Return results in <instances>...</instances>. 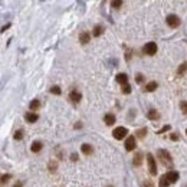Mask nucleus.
<instances>
[{"label":"nucleus","instance_id":"f257e3e1","mask_svg":"<svg viewBox=\"0 0 187 187\" xmlns=\"http://www.w3.org/2000/svg\"><path fill=\"white\" fill-rule=\"evenodd\" d=\"M157 155L160 157V161H161L164 165H170V167H171L173 163H171V157H170V153H168V151H165V150H158Z\"/></svg>","mask_w":187,"mask_h":187},{"label":"nucleus","instance_id":"f03ea898","mask_svg":"<svg viewBox=\"0 0 187 187\" xmlns=\"http://www.w3.org/2000/svg\"><path fill=\"white\" fill-rule=\"evenodd\" d=\"M157 43H154V42H148V43H145L144 45V48H143V52L144 53H147V55H150V56H153L157 53Z\"/></svg>","mask_w":187,"mask_h":187},{"label":"nucleus","instance_id":"7ed1b4c3","mask_svg":"<svg viewBox=\"0 0 187 187\" xmlns=\"http://www.w3.org/2000/svg\"><path fill=\"white\" fill-rule=\"evenodd\" d=\"M127 134H128V130H127L125 127H117V128L112 131V135H114L115 140H122L124 137H127Z\"/></svg>","mask_w":187,"mask_h":187},{"label":"nucleus","instance_id":"20e7f679","mask_svg":"<svg viewBox=\"0 0 187 187\" xmlns=\"http://www.w3.org/2000/svg\"><path fill=\"white\" fill-rule=\"evenodd\" d=\"M147 163H148V168H150V174L151 176H157V164L153 154H147Z\"/></svg>","mask_w":187,"mask_h":187},{"label":"nucleus","instance_id":"39448f33","mask_svg":"<svg viewBox=\"0 0 187 187\" xmlns=\"http://www.w3.org/2000/svg\"><path fill=\"white\" fill-rule=\"evenodd\" d=\"M165 22H167V25H168L170 27H173V29H174V27H178V26H180L181 20H180V17L176 16V14H168Z\"/></svg>","mask_w":187,"mask_h":187},{"label":"nucleus","instance_id":"423d86ee","mask_svg":"<svg viewBox=\"0 0 187 187\" xmlns=\"http://www.w3.org/2000/svg\"><path fill=\"white\" fill-rule=\"evenodd\" d=\"M125 150L127 151H132L134 148H135V137L134 135H130V137H127L125 138Z\"/></svg>","mask_w":187,"mask_h":187},{"label":"nucleus","instance_id":"0eeeda50","mask_svg":"<svg viewBox=\"0 0 187 187\" xmlns=\"http://www.w3.org/2000/svg\"><path fill=\"white\" fill-rule=\"evenodd\" d=\"M69 99H71L74 104H79V102H81V99H82V95H81V92H79V91L72 89V91H71V94H69Z\"/></svg>","mask_w":187,"mask_h":187},{"label":"nucleus","instance_id":"6e6552de","mask_svg":"<svg viewBox=\"0 0 187 187\" xmlns=\"http://www.w3.org/2000/svg\"><path fill=\"white\" fill-rule=\"evenodd\" d=\"M165 176H167V178H168L170 183H176L177 180H178V177H180V174H178L177 171H168Z\"/></svg>","mask_w":187,"mask_h":187},{"label":"nucleus","instance_id":"1a4fd4ad","mask_svg":"<svg viewBox=\"0 0 187 187\" xmlns=\"http://www.w3.org/2000/svg\"><path fill=\"white\" fill-rule=\"evenodd\" d=\"M25 120L27 122H36L39 120V115L38 114H35V112H27L26 115H25Z\"/></svg>","mask_w":187,"mask_h":187},{"label":"nucleus","instance_id":"9d476101","mask_svg":"<svg viewBox=\"0 0 187 187\" xmlns=\"http://www.w3.org/2000/svg\"><path fill=\"white\" fill-rule=\"evenodd\" d=\"M81 150H82V153H84L85 155H91L92 153H94V148H92L91 144H82Z\"/></svg>","mask_w":187,"mask_h":187},{"label":"nucleus","instance_id":"9b49d317","mask_svg":"<svg viewBox=\"0 0 187 187\" xmlns=\"http://www.w3.org/2000/svg\"><path fill=\"white\" fill-rule=\"evenodd\" d=\"M104 122H105L107 125H114V124H115V115H114V114H107V115L104 117Z\"/></svg>","mask_w":187,"mask_h":187},{"label":"nucleus","instance_id":"f8f14e48","mask_svg":"<svg viewBox=\"0 0 187 187\" xmlns=\"http://www.w3.org/2000/svg\"><path fill=\"white\" fill-rule=\"evenodd\" d=\"M147 117H148V120H153V121L160 120V114H158L155 110H150V111H148V112H147Z\"/></svg>","mask_w":187,"mask_h":187},{"label":"nucleus","instance_id":"ddd939ff","mask_svg":"<svg viewBox=\"0 0 187 187\" xmlns=\"http://www.w3.org/2000/svg\"><path fill=\"white\" fill-rule=\"evenodd\" d=\"M89 39H91V35H89L88 32H82L81 35H79V42H81L82 45L88 43Z\"/></svg>","mask_w":187,"mask_h":187},{"label":"nucleus","instance_id":"4468645a","mask_svg":"<svg viewBox=\"0 0 187 187\" xmlns=\"http://www.w3.org/2000/svg\"><path fill=\"white\" fill-rule=\"evenodd\" d=\"M42 143L40 141H33L32 145H30V150H32V153H39L40 150H42Z\"/></svg>","mask_w":187,"mask_h":187},{"label":"nucleus","instance_id":"2eb2a0df","mask_svg":"<svg viewBox=\"0 0 187 187\" xmlns=\"http://www.w3.org/2000/svg\"><path fill=\"white\" fill-rule=\"evenodd\" d=\"M117 82L121 84V87H122V85L128 84V77H127L125 74H118V75H117Z\"/></svg>","mask_w":187,"mask_h":187},{"label":"nucleus","instance_id":"dca6fc26","mask_svg":"<svg viewBox=\"0 0 187 187\" xmlns=\"http://www.w3.org/2000/svg\"><path fill=\"white\" fill-rule=\"evenodd\" d=\"M155 88H157V82H155V81H151V82L145 84V87H144V91H147V92H153Z\"/></svg>","mask_w":187,"mask_h":187},{"label":"nucleus","instance_id":"f3484780","mask_svg":"<svg viewBox=\"0 0 187 187\" xmlns=\"http://www.w3.org/2000/svg\"><path fill=\"white\" fill-rule=\"evenodd\" d=\"M104 33V26H101V25H97L95 27H94V32H92V35L95 36V38H98V36H101Z\"/></svg>","mask_w":187,"mask_h":187},{"label":"nucleus","instance_id":"a211bd4d","mask_svg":"<svg viewBox=\"0 0 187 187\" xmlns=\"http://www.w3.org/2000/svg\"><path fill=\"white\" fill-rule=\"evenodd\" d=\"M168 184H170V181H168V178H167V176H161L160 177V181H158V187H168Z\"/></svg>","mask_w":187,"mask_h":187},{"label":"nucleus","instance_id":"6ab92c4d","mask_svg":"<svg viewBox=\"0 0 187 187\" xmlns=\"http://www.w3.org/2000/svg\"><path fill=\"white\" fill-rule=\"evenodd\" d=\"M141 161H143V154L141 153H137L135 157H134V160H132V164L138 167V165H141Z\"/></svg>","mask_w":187,"mask_h":187},{"label":"nucleus","instance_id":"aec40b11","mask_svg":"<svg viewBox=\"0 0 187 187\" xmlns=\"http://www.w3.org/2000/svg\"><path fill=\"white\" fill-rule=\"evenodd\" d=\"M29 108H30V111H36L40 108V101L39 99H33L32 102H30V105H29Z\"/></svg>","mask_w":187,"mask_h":187},{"label":"nucleus","instance_id":"412c9836","mask_svg":"<svg viewBox=\"0 0 187 187\" xmlns=\"http://www.w3.org/2000/svg\"><path fill=\"white\" fill-rule=\"evenodd\" d=\"M135 134H137V135H135L137 138H144V137H145V134H147V128H141V130H138Z\"/></svg>","mask_w":187,"mask_h":187},{"label":"nucleus","instance_id":"4be33fe9","mask_svg":"<svg viewBox=\"0 0 187 187\" xmlns=\"http://www.w3.org/2000/svg\"><path fill=\"white\" fill-rule=\"evenodd\" d=\"M122 6V0H114V1H111V7H114V9H120Z\"/></svg>","mask_w":187,"mask_h":187},{"label":"nucleus","instance_id":"5701e85b","mask_svg":"<svg viewBox=\"0 0 187 187\" xmlns=\"http://www.w3.org/2000/svg\"><path fill=\"white\" fill-rule=\"evenodd\" d=\"M121 91H122V94H130V92H131V85H130V84H125V85H122Z\"/></svg>","mask_w":187,"mask_h":187},{"label":"nucleus","instance_id":"b1692460","mask_svg":"<svg viewBox=\"0 0 187 187\" xmlns=\"http://www.w3.org/2000/svg\"><path fill=\"white\" fill-rule=\"evenodd\" d=\"M61 92H62V91H61V88H59L58 85H55V87H52V88H51V94H55V95H61Z\"/></svg>","mask_w":187,"mask_h":187},{"label":"nucleus","instance_id":"393cba45","mask_svg":"<svg viewBox=\"0 0 187 187\" xmlns=\"http://www.w3.org/2000/svg\"><path fill=\"white\" fill-rule=\"evenodd\" d=\"M180 110L183 111V114H187V101H181L180 102Z\"/></svg>","mask_w":187,"mask_h":187},{"label":"nucleus","instance_id":"a878e982","mask_svg":"<svg viewBox=\"0 0 187 187\" xmlns=\"http://www.w3.org/2000/svg\"><path fill=\"white\" fill-rule=\"evenodd\" d=\"M23 138V131L22 130H19V131L14 132V140H22Z\"/></svg>","mask_w":187,"mask_h":187},{"label":"nucleus","instance_id":"bb28decb","mask_svg":"<svg viewBox=\"0 0 187 187\" xmlns=\"http://www.w3.org/2000/svg\"><path fill=\"white\" fill-rule=\"evenodd\" d=\"M186 69H187V64H183V65H181V66H180V68H178V69H177V72H178V75H181V74H183V72H184Z\"/></svg>","mask_w":187,"mask_h":187},{"label":"nucleus","instance_id":"cd10ccee","mask_svg":"<svg viewBox=\"0 0 187 187\" xmlns=\"http://www.w3.org/2000/svg\"><path fill=\"white\" fill-rule=\"evenodd\" d=\"M10 174H3V176H1V183H3V184H4V183H6V181H9V180H10Z\"/></svg>","mask_w":187,"mask_h":187},{"label":"nucleus","instance_id":"c85d7f7f","mask_svg":"<svg viewBox=\"0 0 187 187\" xmlns=\"http://www.w3.org/2000/svg\"><path fill=\"white\" fill-rule=\"evenodd\" d=\"M170 128H171L170 125H164V127H163L160 131H157V134H163V132H165V131H170Z\"/></svg>","mask_w":187,"mask_h":187},{"label":"nucleus","instance_id":"c756f323","mask_svg":"<svg viewBox=\"0 0 187 187\" xmlns=\"http://www.w3.org/2000/svg\"><path fill=\"white\" fill-rule=\"evenodd\" d=\"M56 163H52V161H51V163H49V170H51V171H56Z\"/></svg>","mask_w":187,"mask_h":187},{"label":"nucleus","instance_id":"7c9ffc66","mask_svg":"<svg viewBox=\"0 0 187 187\" xmlns=\"http://www.w3.org/2000/svg\"><path fill=\"white\" fill-rule=\"evenodd\" d=\"M143 187H154V184H153L150 180H145V181H144V184H143Z\"/></svg>","mask_w":187,"mask_h":187},{"label":"nucleus","instance_id":"2f4dec72","mask_svg":"<svg viewBox=\"0 0 187 187\" xmlns=\"http://www.w3.org/2000/svg\"><path fill=\"white\" fill-rule=\"evenodd\" d=\"M170 138H171V140H173V141H177V140H178V135H177L176 132H173V134H171V135H170Z\"/></svg>","mask_w":187,"mask_h":187},{"label":"nucleus","instance_id":"473e14b6","mask_svg":"<svg viewBox=\"0 0 187 187\" xmlns=\"http://www.w3.org/2000/svg\"><path fill=\"white\" fill-rule=\"evenodd\" d=\"M135 79H137V82H143L144 77H143V75H141V74H138V75H137V78H135Z\"/></svg>","mask_w":187,"mask_h":187},{"label":"nucleus","instance_id":"72a5a7b5","mask_svg":"<svg viewBox=\"0 0 187 187\" xmlns=\"http://www.w3.org/2000/svg\"><path fill=\"white\" fill-rule=\"evenodd\" d=\"M9 27H10V23H7V25H4V26L1 27V32H4V30H7Z\"/></svg>","mask_w":187,"mask_h":187},{"label":"nucleus","instance_id":"f704fd0d","mask_svg":"<svg viewBox=\"0 0 187 187\" xmlns=\"http://www.w3.org/2000/svg\"><path fill=\"white\" fill-rule=\"evenodd\" d=\"M13 187H23L22 181H16V183H14V184H13Z\"/></svg>","mask_w":187,"mask_h":187},{"label":"nucleus","instance_id":"c9c22d12","mask_svg":"<svg viewBox=\"0 0 187 187\" xmlns=\"http://www.w3.org/2000/svg\"><path fill=\"white\" fill-rule=\"evenodd\" d=\"M71 160H72V161H77V160H78V154H72V155H71Z\"/></svg>","mask_w":187,"mask_h":187},{"label":"nucleus","instance_id":"e433bc0d","mask_svg":"<svg viewBox=\"0 0 187 187\" xmlns=\"http://www.w3.org/2000/svg\"><path fill=\"white\" fill-rule=\"evenodd\" d=\"M81 127H82V124H81V122H79V124H75V128H81Z\"/></svg>","mask_w":187,"mask_h":187},{"label":"nucleus","instance_id":"4c0bfd02","mask_svg":"<svg viewBox=\"0 0 187 187\" xmlns=\"http://www.w3.org/2000/svg\"><path fill=\"white\" fill-rule=\"evenodd\" d=\"M186 134H187V130H186Z\"/></svg>","mask_w":187,"mask_h":187}]
</instances>
